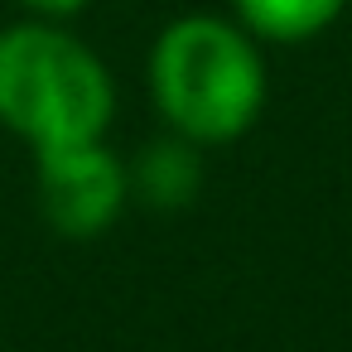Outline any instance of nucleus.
Segmentation results:
<instances>
[{
  "label": "nucleus",
  "instance_id": "obj_1",
  "mask_svg": "<svg viewBox=\"0 0 352 352\" xmlns=\"http://www.w3.org/2000/svg\"><path fill=\"white\" fill-rule=\"evenodd\" d=\"M116 116L107 63L68 20H15L0 30V126L34 155L102 140Z\"/></svg>",
  "mask_w": 352,
  "mask_h": 352
},
{
  "label": "nucleus",
  "instance_id": "obj_2",
  "mask_svg": "<svg viewBox=\"0 0 352 352\" xmlns=\"http://www.w3.org/2000/svg\"><path fill=\"white\" fill-rule=\"evenodd\" d=\"M150 92L160 116L184 140L222 145L256 121L265 102V68L236 25L188 15L155 39Z\"/></svg>",
  "mask_w": 352,
  "mask_h": 352
},
{
  "label": "nucleus",
  "instance_id": "obj_3",
  "mask_svg": "<svg viewBox=\"0 0 352 352\" xmlns=\"http://www.w3.org/2000/svg\"><path fill=\"white\" fill-rule=\"evenodd\" d=\"M34 193L54 232L97 236L121 217L131 198V174L102 140H82L34 155Z\"/></svg>",
  "mask_w": 352,
  "mask_h": 352
},
{
  "label": "nucleus",
  "instance_id": "obj_4",
  "mask_svg": "<svg viewBox=\"0 0 352 352\" xmlns=\"http://www.w3.org/2000/svg\"><path fill=\"white\" fill-rule=\"evenodd\" d=\"M338 10L342 0H236V15L265 39H309Z\"/></svg>",
  "mask_w": 352,
  "mask_h": 352
},
{
  "label": "nucleus",
  "instance_id": "obj_5",
  "mask_svg": "<svg viewBox=\"0 0 352 352\" xmlns=\"http://www.w3.org/2000/svg\"><path fill=\"white\" fill-rule=\"evenodd\" d=\"M193 184H198V169H193V155L184 150V145H155L145 160H140V169L131 174V188H140L150 203H160V208H174V203H184L188 193H193Z\"/></svg>",
  "mask_w": 352,
  "mask_h": 352
},
{
  "label": "nucleus",
  "instance_id": "obj_6",
  "mask_svg": "<svg viewBox=\"0 0 352 352\" xmlns=\"http://www.w3.org/2000/svg\"><path fill=\"white\" fill-rule=\"evenodd\" d=\"M15 6H25V15L34 20H73L87 0H15Z\"/></svg>",
  "mask_w": 352,
  "mask_h": 352
}]
</instances>
